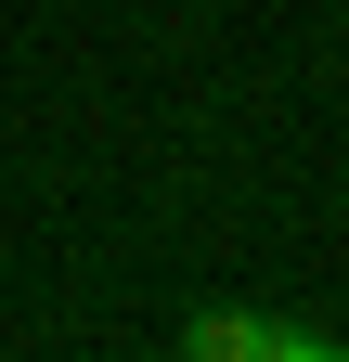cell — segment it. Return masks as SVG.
<instances>
[{
	"instance_id": "obj_1",
	"label": "cell",
	"mask_w": 349,
	"mask_h": 362,
	"mask_svg": "<svg viewBox=\"0 0 349 362\" xmlns=\"http://www.w3.org/2000/svg\"><path fill=\"white\" fill-rule=\"evenodd\" d=\"M259 349H272V310H233V298L182 310V362H259Z\"/></svg>"
},
{
	"instance_id": "obj_2",
	"label": "cell",
	"mask_w": 349,
	"mask_h": 362,
	"mask_svg": "<svg viewBox=\"0 0 349 362\" xmlns=\"http://www.w3.org/2000/svg\"><path fill=\"white\" fill-rule=\"evenodd\" d=\"M259 362H349L336 337H297V324H272V349H259Z\"/></svg>"
}]
</instances>
